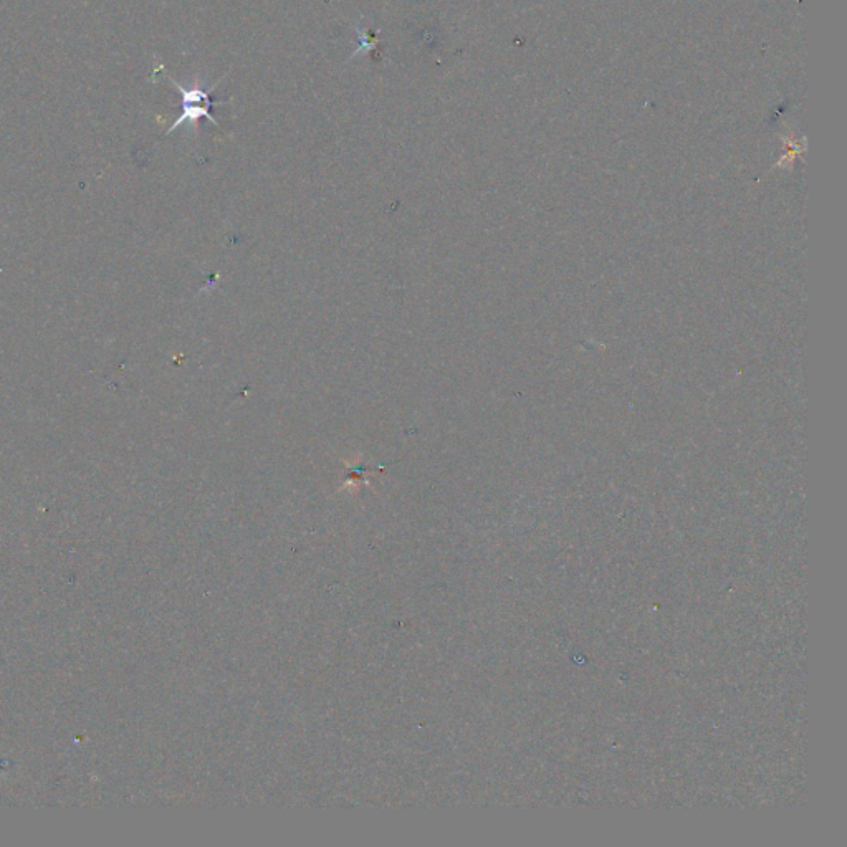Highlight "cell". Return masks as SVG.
I'll return each mask as SVG.
<instances>
[{
  "label": "cell",
  "instance_id": "obj_1",
  "mask_svg": "<svg viewBox=\"0 0 847 847\" xmlns=\"http://www.w3.org/2000/svg\"><path fill=\"white\" fill-rule=\"evenodd\" d=\"M168 75V73H166ZM169 82L173 83L174 87L178 88L179 93L182 96V113L179 116L178 120L174 121L171 128L168 130L169 133H173L174 130H178L179 126L186 125H196L197 121L201 120V118H206V120L211 121L212 125L219 126L216 120H214V116L211 115V110L216 105H222L224 101L219 100H211V96L209 93L211 91L216 90L217 85H212L209 90H204V88H191V90H187V88L181 87L176 80L169 77Z\"/></svg>",
  "mask_w": 847,
  "mask_h": 847
}]
</instances>
